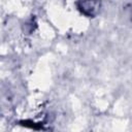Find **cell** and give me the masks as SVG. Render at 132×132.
Segmentation results:
<instances>
[{
	"label": "cell",
	"mask_w": 132,
	"mask_h": 132,
	"mask_svg": "<svg viewBox=\"0 0 132 132\" xmlns=\"http://www.w3.org/2000/svg\"><path fill=\"white\" fill-rule=\"evenodd\" d=\"M77 4H78V8L87 15H93L96 12L99 5L98 2H93V1H84Z\"/></svg>",
	"instance_id": "6da1fadb"
}]
</instances>
